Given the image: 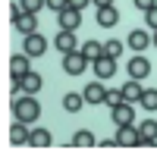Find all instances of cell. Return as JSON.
I'll return each mask as SVG.
<instances>
[{
    "label": "cell",
    "instance_id": "f1b7e54d",
    "mask_svg": "<svg viewBox=\"0 0 157 160\" xmlns=\"http://www.w3.org/2000/svg\"><path fill=\"white\" fill-rule=\"evenodd\" d=\"M144 19H148V25H151V28H157V7H151V10L144 13Z\"/></svg>",
    "mask_w": 157,
    "mask_h": 160
},
{
    "label": "cell",
    "instance_id": "7a4b0ae2",
    "mask_svg": "<svg viewBox=\"0 0 157 160\" xmlns=\"http://www.w3.org/2000/svg\"><path fill=\"white\" fill-rule=\"evenodd\" d=\"M85 69H88V60H85L82 50H72V53L63 57V72L66 75H78V72H85Z\"/></svg>",
    "mask_w": 157,
    "mask_h": 160
},
{
    "label": "cell",
    "instance_id": "8992f818",
    "mask_svg": "<svg viewBox=\"0 0 157 160\" xmlns=\"http://www.w3.org/2000/svg\"><path fill=\"white\" fill-rule=\"evenodd\" d=\"M91 66H94V75L101 78V82H104V78H113V75H116V57H107V53H104V57H98Z\"/></svg>",
    "mask_w": 157,
    "mask_h": 160
},
{
    "label": "cell",
    "instance_id": "4dcf8cb0",
    "mask_svg": "<svg viewBox=\"0 0 157 160\" xmlns=\"http://www.w3.org/2000/svg\"><path fill=\"white\" fill-rule=\"evenodd\" d=\"M94 7H113V0H91Z\"/></svg>",
    "mask_w": 157,
    "mask_h": 160
},
{
    "label": "cell",
    "instance_id": "9a60e30c",
    "mask_svg": "<svg viewBox=\"0 0 157 160\" xmlns=\"http://www.w3.org/2000/svg\"><path fill=\"white\" fill-rule=\"evenodd\" d=\"M82 94H85V101H88V104H104V98H107V88H104L101 82H88Z\"/></svg>",
    "mask_w": 157,
    "mask_h": 160
},
{
    "label": "cell",
    "instance_id": "1f68e13d",
    "mask_svg": "<svg viewBox=\"0 0 157 160\" xmlns=\"http://www.w3.org/2000/svg\"><path fill=\"white\" fill-rule=\"evenodd\" d=\"M151 44H154V47H157V28H154V38H151Z\"/></svg>",
    "mask_w": 157,
    "mask_h": 160
},
{
    "label": "cell",
    "instance_id": "277c9868",
    "mask_svg": "<svg viewBox=\"0 0 157 160\" xmlns=\"http://www.w3.org/2000/svg\"><path fill=\"white\" fill-rule=\"evenodd\" d=\"M126 72H129V78H148L151 75V63H148V57H141V53H135L132 60H129V66H126Z\"/></svg>",
    "mask_w": 157,
    "mask_h": 160
},
{
    "label": "cell",
    "instance_id": "2e32d148",
    "mask_svg": "<svg viewBox=\"0 0 157 160\" xmlns=\"http://www.w3.org/2000/svg\"><path fill=\"white\" fill-rule=\"evenodd\" d=\"M28 122H22V119H16L13 126H10V141L13 144H28Z\"/></svg>",
    "mask_w": 157,
    "mask_h": 160
},
{
    "label": "cell",
    "instance_id": "7402d4cb",
    "mask_svg": "<svg viewBox=\"0 0 157 160\" xmlns=\"http://www.w3.org/2000/svg\"><path fill=\"white\" fill-rule=\"evenodd\" d=\"M98 144V138L88 132V129H78L75 135H72V148H94Z\"/></svg>",
    "mask_w": 157,
    "mask_h": 160
},
{
    "label": "cell",
    "instance_id": "4316f807",
    "mask_svg": "<svg viewBox=\"0 0 157 160\" xmlns=\"http://www.w3.org/2000/svg\"><path fill=\"white\" fill-rule=\"evenodd\" d=\"M47 7H50L53 13H63V10L69 7V0H47Z\"/></svg>",
    "mask_w": 157,
    "mask_h": 160
},
{
    "label": "cell",
    "instance_id": "d6986e66",
    "mask_svg": "<svg viewBox=\"0 0 157 160\" xmlns=\"http://www.w3.org/2000/svg\"><path fill=\"white\" fill-rule=\"evenodd\" d=\"M141 94H144V88L138 85V78H132V82L123 85V98H126L129 104H141Z\"/></svg>",
    "mask_w": 157,
    "mask_h": 160
},
{
    "label": "cell",
    "instance_id": "484cf974",
    "mask_svg": "<svg viewBox=\"0 0 157 160\" xmlns=\"http://www.w3.org/2000/svg\"><path fill=\"white\" fill-rule=\"evenodd\" d=\"M19 3H22L25 13H41V10L47 7V0H19Z\"/></svg>",
    "mask_w": 157,
    "mask_h": 160
},
{
    "label": "cell",
    "instance_id": "d4e9b609",
    "mask_svg": "<svg viewBox=\"0 0 157 160\" xmlns=\"http://www.w3.org/2000/svg\"><path fill=\"white\" fill-rule=\"evenodd\" d=\"M123 101H126V98H123V88H110V91H107V98H104V104H107L110 110H113L116 104H123Z\"/></svg>",
    "mask_w": 157,
    "mask_h": 160
},
{
    "label": "cell",
    "instance_id": "6da1fadb",
    "mask_svg": "<svg viewBox=\"0 0 157 160\" xmlns=\"http://www.w3.org/2000/svg\"><path fill=\"white\" fill-rule=\"evenodd\" d=\"M13 113H16V119H22V122H38V119H41V104H38L35 94L16 98V101H13Z\"/></svg>",
    "mask_w": 157,
    "mask_h": 160
},
{
    "label": "cell",
    "instance_id": "ffe728a7",
    "mask_svg": "<svg viewBox=\"0 0 157 160\" xmlns=\"http://www.w3.org/2000/svg\"><path fill=\"white\" fill-rule=\"evenodd\" d=\"M50 132L47 129H32V135H28V148H50Z\"/></svg>",
    "mask_w": 157,
    "mask_h": 160
},
{
    "label": "cell",
    "instance_id": "9c48e42d",
    "mask_svg": "<svg viewBox=\"0 0 157 160\" xmlns=\"http://www.w3.org/2000/svg\"><path fill=\"white\" fill-rule=\"evenodd\" d=\"M110 116H113V122H116V126H126V122H135V107H132L129 101H123V104H116V107L110 110Z\"/></svg>",
    "mask_w": 157,
    "mask_h": 160
},
{
    "label": "cell",
    "instance_id": "5bb4252c",
    "mask_svg": "<svg viewBox=\"0 0 157 160\" xmlns=\"http://www.w3.org/2000/svg\"><path fill=\"white\" fill-rule=\"evenodd\" d=\"M116 22H119V10H116V7H98V25L113 28Z\"/></svg>",
    "mask_w": 157,
    "mask_h": 160
},
{
    "label": "cell",
    "instance_id": "8fae6325",
    "mask_svg": "<svg viewBox=\"0 0 157 160\" xmlns=\"http://www.w3.org/2000/svg\"><path fill=\"white\" fill-rule=\"evenodd\" d=\"M78 25H82V10L66 7V10L60 13V28H66V32H75Z\"/></svg>",
    "mask_w": 157,
    "mask_h": 160
},
{
    "label": "cell",
    "instance_id": "83f0119b",
    "mask_svg": "<svg viewBox=\"0 0 157 160\" xmlns=\"http://www.w3.org/2000/svg\"><path fill=\"white\" fill-rule=\"evenodd\" d=\"M151 7H157V0H135V10H141V13H148Z\"/></svg>",
    "mask_w": 157,
    "mask_h": 160
},
{
    "label": "cell",
    "instance_id": "ba28073f",
    "mask_svg": "<svg viewBox=\"0 0 157 160\" xmlns=\"http://www.w3.org/2000/svg\"><path fill=\"white\" fill-rule=\"evenodd\" d=\"M53 47L60 50V57H66V53L78 50V44H75V32H66V28H60V35L53 38Z\"/></svg>",
    "mask_w": 157,
    "mask_h": 160
},
{
    "label": "cell",
    "instance_id": "ac0fdd59",
    "mask_svg": "<svg viewBox=\"0 0 157 160\" xmlns=\"http://www.w3.org/2000/svg\"><path fill=\"white\" fill-rule=\"evenodd\" d=\"M78 50L85 53V60H88V63H94L98 57H104V44H101V41H91V38H88L85 44H78Z\"/></svg>",
    "mask_w": 157,
    "mask_h": 160
},
{
    "label": "cell",
    "instance_id": "44dd1931",
    "mask_svg": "<svg viewBox=\"0 0 157 160\" xmlns=\"http://www.w3.org/2000/svg\"><path fill=\"white\" fill-rule=\"evenodd\" d=\"M82 104H85V94H75V91L63 94V110H66V113H78Z\"/></svg>",
    "mask_w": 157,
    "mask_h": 160
},
{
    "label": "cell",
    "instance_id": "4fadbf2b",
    "mask_svg": "<svg viewBox=\"0 0 157 160\" xmlns=\"http://www.w3.org/2000/svg\"><path fill=\"white\" fill-rule=\"evenodd\" d=\"M28 53L22 50V53H13V60H10V72H13V78H22L25 72H32V66H28Z\"/></svg>",
    "mask_w": 157,
    "mask_h": 160
},
{
    "label": "cell",
    "instance_id": "f546056e",
    "mask_svg": "<svg viewBox=\"0 0 157 160\" xmlns=\"http://www.w3.org/2000/svg\"><path fill=\"white\" fill-rule=\"evenodd\" d=\"M88 3H91V0H69V7H75V10H85Z\"/></svg>",
    "mask_w": 157,
    "mask_h": 160
},
{
    "label": "cell",
    "instance_id": "603a6c76",
    "mask_svg": "<svg viewBox=\"0 0 157 160\" xmlns=\"http://www.w3.org/2000/svg\"><path fill=\"white\" fill-rule=\"evenodd\" d=\"M141 107L151 110V113L157 110V91H154V88H144V94H141Z\"/></svg>",
    "mask_w": 157,
    "mask_h": 160
},
{
    "label": "cell",
    "instance_id": "7c38bea8",
    "mask_svg": "<svg viewBox=\"0 0 157 160\" xmlns=\"http://www.w3.org/2000/svg\"><path fill=\"white\" fill-rule=\"evenodd\" d=\"M151 38H154V35H148L144 28H135V32H129V38H126V44H129V47H132L135 53H141V50H144V47L151 44Z\"/></svg>",
    "mask_w": 157,
    "mask_h": 160
},
{
    "label": "cell",
    "instance_id": "3957f363",
    "mask_svg": "<svg viewBox=\"0 0 157 160\" xmlns=\"http://www.w3.org/2000/svg\"><path fill=\"white\" fill-rule=\"evenodd\" d=\"M22 50H25L28 57H41V53L47 50V38H44V35H38V32L22 35Z\"/></svg>",
    "mask_w": 157,
    "mask_h": 160
},
{
    "label": "cell",
    "instance_id": "cb8c5ba5",
    "mask_svg": "<svg viewBox=\"0 0 157 160\" xmlns=\"http://www.w3.org/2000/svg\"><path fill=\"white\" fill-rule=\"evenodd\" d=\"M123 47H126V44H123V41H116V38L104 41V53H107V57H119V53H123Z\"/></svg>",
    "mask_w": 157,
    "mask_h": 160
},
{
    "label": "cell",
    "instance_id": "52a82bcc",
    "mask_svg": "<svg viewBox=\"0 0 157 160\" xmlns=\"http://www.w3.org/2000/svg\"><path fill=\"white\" fill-rule=\"evenodd\" d=\"M13 25H16V32H22V35H32V32H38V13H19V16H13Z\"/></svg>",
    "mask_w": 157,
    "mask_h": 160
},
{
    "label": "cell",
    "instance_id": "e0dca14e",
    "mask_svg": "<svg viewBox=\"0 0 157 160\" xmlns=\"http://www.w3.org/2000/svg\"><path fill=\"white\" fill-rule=\"evenodd\" d=\"M19 82H22V91H25V94H38V91H41V85H44V78H41L38 72H25Z\"/></svg>",
    "mask_w": 157,
    "mask_h": 160
},
{
    "label": "cell",
    "instance_id": "5b68a950",
    "mask_svg": "<svg viewBox=\"0 0 157 160\" xmlns=\"http://www.w3.org/2000/svg\"><path fill=\"white\" fill-rule=\"evenodd\" d=\"M116 141H119V148H138V141H141V135H138V126H135V122H126V126H119V132H116Z\"/></svg>",
    "mask_w": 157,
    "mask_h": 160
},
{
    "label": "cell",
    "instance_id": "30bf717a",
    "mask_svg": "<svg viewBox=\"0 0 157 160\" xmlns=\"http://www.w3.org/2000/svg\"><path fill=\"white\" fill-rule=\"evenodd\" d=\"M138 135H141L138 148H151L154 138H157V119H141L138 122Z\"/></svg>",
    "mask_w": 157,
    "mask_h": 160
}]
</instances>
